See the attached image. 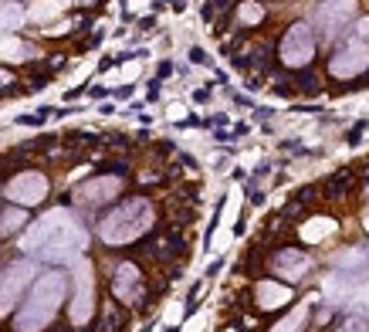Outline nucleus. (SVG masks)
<instances>
[{"label": "nucleus", "mask_w": 369, "mask_h": 332, "mask_svg": "<svg viewBox=\"0 0 369 332\" xmlns=\"http://www.w3.org/2000/svg\"><path fill=\"white\" fill-rule=\"evenodd\" d=\"M68 234H81L78 220L68 211H51L31 227V234L24 241V251L41 254L44 261H65V258H72L75 251L85 248V241H68Z\"/></svg>", "instance_id": "f257e3e1"}, {"label": "nucleus", "mask_w": 369, "mask_h": 332, "mask_svg": "<svg viewBox=\"0 0 369 332\" xmlns=\"http://www.w3.org/2000/svg\"><path fill=\"white\" fill-rule=\"evenodd\" d=\"M68 288V278L61 272H44L38 278V285L31 288V298L20 305L18 319H14V329L18 332H44L48 322L55 319L61 298Z\"/></svg>", "instance_id": "f03ea898"}, {"label": "nucleus", "mask_w": 369, "mask_h": 332, "mask_svg": "<svg viewBox=\"0 0 369 332\" xmlns=\"http://www.w3.org/2000/svg\"><path fill=\"white\" fill-rule=\"evenodd\" d=\"M146 231H153V204L149 197H129L122 200L116 211L98 220V237L105 244H129L142 237Z\"/></svg>", "instance_id": "7ed1b4c3"}, {"label": "nucleus", "mask_w": 369, "mask_h": 332, "mask_svg": "<svg viewBox=\"0 0 369 332\" xmlns=\"http://www.w3.org/2000/svg\"><path fill=\"white\" fill-rule=\"evenodd\" d=\"M369 68V18L356 20L352 31H346L339 44L332 48L329 75L332 79H356Z\"/></svg>", "instance_id": "20e7f679"}, {"label": "nucleus", "mask_w": 369, "mask_h": 332, "mask_svg": "<svg viewBox=\"0 0 369 332\" xmlns=\"http://www.w3.org/2000/svg\"><path fill=\"white\" fill-rule=\"evenodd\" d=\"M274 58L281 61L288 72H298V68H309L311 58H315V34H311L309 20H298L292 24L281 41H278V55Z\"/></svg>", "instance_id": "39448f33"}, {"label": "nucleus", "mask_w": 369, "mask_h": 332, "mask_svg": "<svg viewBox=\"0 0 369 332\" xmlns=\"http://www.w3.org/2000/svg\"><path fill=\"white\" fill-rule=\"evenodd\" d=\"M48 194H51V183L41 170H20L4 183V197L18 207H38L48 200Z\"/></svg>", "instance_id": "423d86ee"}, {"label": "nucleus", "mask_w": 369, "mask_h": 332, "mask_svg": "<svg viewBox=\"0 0 369 332\" xmlns=\"http://www.w3.org/2000/svg\"><path fill=\"white\" fill-rule=\"evenodd\" d=\"M34 272H38V268H34L31 258H18V261H11V265L0 272V315H11L18 309L20 295L31 285Z\"/></svg>", "instance_id": "0eeeda50"}, {"label": "nucleus", "mask_w": 369, "mask_h": 332, "mask_svg": "<svg viewBox=\"0 0 369 332\" xmlns=\"http://www.w3.org/2000/svg\"><path fill=\"white\" fill-rule=\"evenodd\" d=\"M352 18H356V0H322L311 11L309 27L322 38H335L346 24H352Z\"/></svg>", "instance_id": "6e6552de"}, {"label": "nucleus", "mask_w": 369, "mask_h": 332, "mask_svg": "<svg viewBox=\"0 0 369 332\" xmlns=\"http://www.w3.org/2000/svg\"><path fill=\"white\" fill-rule=\"evenodd\" d=\"M109 285H112L116 302L129 305V309H139L146 302V278H142V268H139L136 261H119Z\"/></svg>", "instance_id": "1a4fd4ad"}, {"label": "nucleus", "mask_w": 369, "mask_h": 332, "mask_svg": "<svg viewBox=\"0 0 369 332\" xmlns=\"http://www.w3.org/2000/svg\"><path fill=\"white\" fill-rule=\"evenodd\" d=\"M119 194H122V180H119V176L95 173L92 180L78 183L72 200H75L78 207H85V211H98V207H105V204L119 200Z\"/></svg>", "instance_id": "9d476101"}, {"label": "nucleus", "mask_w": 369, "mask_h": 332, "mask_svg": "<svg viewBox=\"0 0 369 332\" xmlns=\"http://www.w3.org/2000/svg\"><path fill=\"white\" fill-rule=\"evenodd\" d=\"M75 281H78V292H75V302H72L68 315H72L75 326H85V322L92 319V312H95V274H92V265H88V261L78 268Z\"/></svg>", "instance_id": "9b49d317"}, {"label": "nucleus", "mask_w": 369, "mask_h": 332, "mask_svg": "<svg viewBox=\"0 0 369 332\" xmlns=\"http://www.w3.org/2000/svg\"><path fill=\"white\" fill-rule=\"evenodd\" d=\"M271 268L281 278H292V281H298L302 278V272L309 268V254L295 251V248H281V251L271 258Z\"/></svg>", "instance_id": "f8f14e48"}, {"label": "nucleus", "mask_w": 369, "mask_h": 332, "mask_svg": "<svg viewBox=\"0 0 369 332\" xmlns=\"http://www.w3.org/2000/svg\"><path fill=\"white\" fill-rule=\"evenodd\" d=\"M234 18H237L241 31H251L254 24L264 20V4H257V0H237L234 4Z\"/></svg>", "instance_id": "ddd939ff"}, {"label": "nucleus", "mask_w": 369, "mask_h": 332, "mask_svg": "<svg viewBox=\"0 0 369 332\" xmlns=\"http://www.w3.org/2000/svg\"><path fill=\"white\" fill-rule=\"evenodd\" d=\"M24 224H27V211H24V207H18V204H11V207H0V237L18 234Z\"/></svg>", "instance_id": "4468645a"}, {"label": "nucleus", "mask_w": 369, "mask_h": 332, "mask_svg": "<svg viewBox=\"0 0 369 332\" xmlns=\"http://www.w3.org/2000/svg\"><path fill=\"white\" fill-rule=\"evenodd\" d=\"M122 326H126V309H122V302H105V309H102V326L98 329L102 332H122Z\"/></svg>", "instance_id": "2eb2a0df"}, {"label": "nucleus", "mask_w": 369, "mask_h": 332, "mask_svg": "<svg viewBox=\"0 0 369 332\" xmlns=\"http://www.w3.org/2000/svg\"><path fill=\"white\" fill-rule=\"evenodd\" d=\"M292 85L298 88V92H311V95L322 88V85H318V75H315V72H309V68H298V72H295V81H292Z\"/></svg>", "instance_id": "dca6fc26"}, {"label": "nucleus", "mask_w": 369, "mask_h": 332, "mask_svg": "<svg viewBox=\"0 0 369 332\" xmlns=\"http://www.w3.org/2000/svg\"><path fill=\"white\" fill-rule=\"evenodd\" d=\"M51 112H55V109H51V105H44V109H38L34 116H20L18 122H20V126H41V122H48V119H51Z\"/></svg>", "instance_id": "f3484780"}, {"label": "nucleus", "mask_w": 369, "mask_h": 332, "mask_svg": "<svg viewBox=\"0 0 369 332\" xmlns=\"http://www.w3.org/2000/svg\"><path fill=\"white\" fill-rule=\"evenodd\" d=\"M190 61H194V65H210V58H207L203 48H190Z\"/></svg>", "instance_id": "a211bd4d"}, {"label": "nucleus", "mask_w": 369, "mask_h": 332, "mask_svg": "<svg viewBox=\"0 0 369 332\" xmlns=\"http://www.w3.org/2000/svg\"><path fill=\"white\" fill-rule=\"evenodd\" d=\"M173 75V61H159V68H156V79L163 81V79H170Z\"/></svg>", "instance_id": "6ab92c4d"}, {"label": "nucleus", "mask_w": 369, "mask_h": 332, "mask_svg": "<svg viewBox=\"0 0 369 332\" xmlns=\"http://www.w3.org/2000/svg\"><path fill=\"white\" fill-rule=\"evenodd\" d=\"M363 133H366V122H356V126H352V133H349V139H346V142H359V136H363Z\"/></svg>", "instance_id": "aec40b11"}, {"label": "nucleus", "mask_w": 369, "mask_h": 332, "mask_svg": "<svg viewBox=\"0 0 369 332\" xmlns=\"http://www.w3.org/2000/svg\"><path fill=\"white\" fill-rule=\"evenodd\" d=\"M159 85H163L159 79H153V81H149V88H146V95H149V102H156V98H159Z\"/></svg>", "instance_id": "412c9836"}, {"label": "nucleus", "mask_w": 369, "mask_h": 332, "mask_svg": "<svg viewBox=\"0 0 369 332\" xmlns=\"http://www.w3.org/2000/svg\"><path fill=\"white\" fill-rule=\"evenodd\" d=\"M207 98H210V85H207V88H196V92H194V102H207Z\"/></svg>", "instance_id": "4be33fe9"}, {"label": "nucleus", "mask_w": 369, "mask_h": 332, "mask_svg": "<svg viewBox=\"0 0 369 332\" xmlns=\"http://www.w3.org/2000/svg\"><path fill=\"white\" fill-rule=\"evenodd\" d=\"M88 95H92V98H105V95H109V88H102V85H95V88H88Z\"/></svg>", "instance_id": "5701e85b"}, {"label": "nucleus", "mask_w": 369, "mask_h": 332, "mask_svg": "<svg viewBox=\"0 0 369 332\" xmlns=\"http://www.w3.org/2000/svg\"><path fill=\"white\" fill-rule=\"evenodd\" d=\"M116 98H133V85H122V88H116Z\"/></svg>", "instance_id": "b1692460"}]
</instances>
